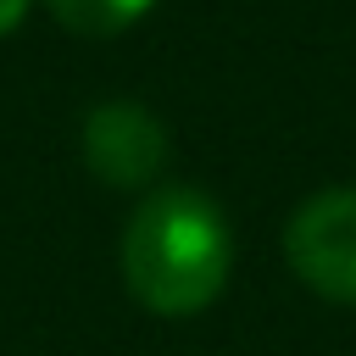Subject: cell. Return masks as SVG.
Masks as SVG:
<instances>
[{
    "label": "cell",
    "instance_id": "1",
    "mask_svg": "<svg viewBox=\"0 0 356 356\" xmlns=\"http://www.w3.org/2000/svg\"><path fill=\"white\" fill-rule=\"evenodd\" d=\"M234 267V234L206 189L167 184L145 195L122 228V284L156 317L206 312Z\"/></svg>",
    "mask_w": 356,
    "mask_h": 356
},
{
    "label": "cell",
    "instance_id": "2",
    "mask_svg": "<svg viewBox=\"0 0 356 356\" xmlns=\"http://www.w3.org/2000/svg\"><path fill=\"white\" fill-rule=\"evenodd\" d=\"M295 278L339 306H356V189H323L295 206L284 228Z\"/></svg>",
    "mask_w": 356,
    "mask_h": 356
},
{
    "label": "cell",
    "instance_id": "3",
    "mask_svg": "<svg viewBox=\"0 0 356 356\" xmlns=\"http://www.w3.org/2000/svg\"><path fill=\"white\" fill-rule=\"evenodd\" d=\"M83 161L117 189L150 184L167 161V128L134 100H106L83 117Z\"/></svg>",
    "mask_w": 356,
    "mask_h": 356
},
{
    "label": "cell",
    "instance_id": "4",
    "mask_svg": "<svg viewBox=\"0 0 356 356\" xmlns=\"http://www.w3.org/2000/svg\"><path fill=\"white\" fill-rule=\"evenodd\" d=\"M156 0H50V11L83 33V39H106V33H122L128 22H139Z\"/></svg>",
    "mask_w": 356,
    "mask_h": 356
},
{
    "label": "cell",
    "instance_id": "5",
    "mask_svg": "<svg viewBox=\"0 0 356 356\" xmlns=\"http://www.w3.org/2000/svg\"><path fill=\"white\" fill-rule=\"evenodd\" d=\"M22 11H28V0H0V33H11L22 22Z\"/></svg>",
    "mask_w": 356,
    "mask_h": 356
}]
</instances>
